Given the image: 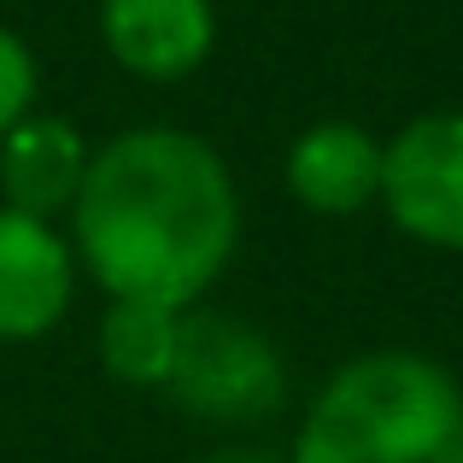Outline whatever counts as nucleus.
<instances>
[{
    "mask_svg": "<svg viewBox=\"0 0 463 463\" xmlns=\"http://www.w3.org/2000/svg\"><path fill=\"white\" fill-rule=\"evenodd\" d=\"M77 247L112 299L194 306L235 252L241 205L229 165L188 129H129L89 158Z\"/></svg>",
    "mask_w": 463,
    "mask_h": 463,
    "instance_id": "obj_1",
    "label": "nucleus"
},
{
    "mask_svg": "<svg viewBox=\"0 0 463 463\" xmlns=\"http://www.w3.org/2000/svg\"><path fill=\"white\" fill-rule=\"evenodd\" d=\"M288 463H463V393L417 352L352 358L317 393Z\"/></svg>",
    "mask_w": 463,
    "mask_h": 463,
    "instance_id": "obj_2",
    "label": "nucleus"
},
{
    "mask_svg": "<svg viewBox=\"0 0 463 463\" xmlns=\"http://www.w3.org/2000/svg\"><path fill=\"white\" fill-rule=\"evenodd\" d=\"M165 393L188 405L194 417L217 422H252L282 405V358L276 346L247 328L241 317H182L176 364H170Z\"/></svg>",
    "mask_w": 463,
    "mask_h": 463,
    "instance_id": "obj_3",
    "label": "nucleus"
},
{
    "mask_svg": "<svg viewBox=\"0 0 463 463\" xmlns=\"http://www.w3.org/2000/svg\"><path fill=\"white\" fill-rule=\"evenodd\" d=\"M382 200L411 241L463 252V112L417 118L387 141Z\"/></svg>",
    "mask_w": 463,
    "mask_h": 463,
    "instance_id": "obj_4",
    "label": "nucleus"
},
{
    "mask_svg": "<svg viewBox=\"0 0 463 463\" xmlns=\"http://www.w3.org/2000/svg\"><path fill=\"white\" fill-rule=\"evenodd\" d=\"M77 264L47 217L0 205V340H42L65 317Z\"/></svg>",
    "mask_w": 463,
    "mask_h": 463,
    "instance_id": "obj_5",
    "label": "nucleus"
},
{
    "mask_svg": "<svg viewBox=\"0 0 463 463\" xmlns=\"http://www.w3.org/2000/svg\"><path fill=\"white\" fill-rule=\"evenodd\" d=\"M100 35L124 71L176 82L205 65L217 42V12L212 0H100Z\"/></svg>",
    "mask_w": 463,
    "mask_h": 463,
    "instance_id": "obj_6",
    "label": "nucleus"
},
{
    "mask_svg": "<svg viewBox=\"0 0 463 463\" xmlns=\"http://www.w3.org/2000/svg\"><path fill=\"white\" fill-rule=\"evenodd\" d=\"M288 188L323 217L364 212L382 194V141L358 124H317L288 147Z\"/></svg>",
    "mask_w": 463,
    "mask_h": 463,
    "instance_id": "obj_7",
    "label": "nucleus"
},
{
    "mask_svg": "<svg viewBox=\"0 0 463 463\" xmlns=\"http://www.w3.org/2000/svg\"><path fill=\"white\" fill-rule=\"evenodd\" d=\"M89 153L65 118H24L0 136V188L12 212L53 217L59 205H77Z\"/></svg>",
    "mask_w": 463,
    "mask_h": 463,
    "instance_id": "obj_8",
    "label": "nucleus"
},
{
    "mask_svg": "<svg viewBox=\"0 0 463 463\" xmlns=\"http://www.w3.org/2000/svg\"><path fill=\"white\" fill-rule=\"evenodd\" d=\"M176 335H182V311L112 299V311L100 317V358L129 387H165L170 364H176Z\"/></svg>",
    "mask_w": 463,
    "mask_h": 463,
    "instance_id": "obj_9",
    "label": "nucleus"
},
{
    "mask_svg": "<svg viewBox=\"0 0 463 463\" xmlns=\"http://www.w3.org/2000/svg\"><path fill=\"white\" fill-rule=\"evenodd\" d=\"M30 100H35V59L12 30H0V136L30 118Z\"/></svg>",
    "mask_w": 463,
    "mask_h": 463,
    "instance_id": "obj_10",
    "label": "nucleus"
},
{
    "mask_svg": "<svg viewBox=\"0 0 463 463\" xmlns=\"http://www.w3.org/2000/svg\"><path fill=\"white\" fill-rule=\"evenodd\" d=\"M205 463H282V458H270V452H217Z\"/></svg>",
    "mask_w": 463,
    "mask_h": 463,
    "instance_id": "obj_11",
    "label": "nucleus"
}]
</instances>
